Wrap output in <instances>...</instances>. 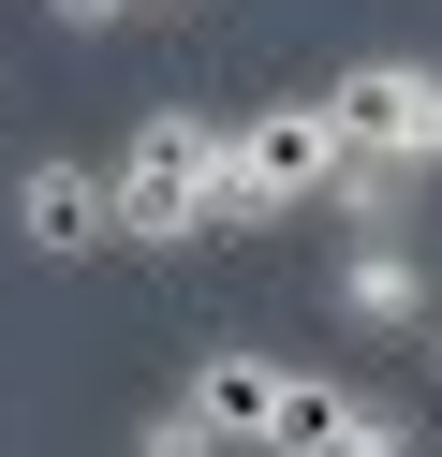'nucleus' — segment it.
Masks as SVG:
<instances>
[{
  "instance_id": "nucleus-1",
  "label": "nucleus",
  "mask_w": 442,
  "mask_h": 457,
  "mask_svg": "<svg viewBox=\"0 0 442 457\" xmlns=\"http://www.w3.org/2000/svg\"><path fill=\"white\" fill-rule=\"evenodd\" d=\"M324 178H339V104L324 89L251 104V119H221V162H206V237H251L280 207H324Z\"/></svg>"
},
{
  "instance_id": "nucleus-2",
  "label": "nucleus",
  "mask_w": 442,
  "mask_h": 457,
  "mask_svg": "<svg viewBox=\"0 0 442 457\" xmlns=\"http://www.w3.org/2000/svg\"><path fill=\"white\" fill-rule=\"evenodd\" d=\"M206 162H221V119H192V104L133 119V148L104 162V192H118V251H192V237H206Z\"/></svg>"
},
{
  "instance_id": "nucleus-3",
  "label": "nucleus",
  "mask_w": 442,
  "mask_h": 457,
  "mask_svg": "<svg viewBox=\"0 0 442 457\" xmlns=\"http://www.w3.org/2000/svg\"><path fill=\"white\" fill-rule=\"evenodd\" d=\"M251 457H413V413L369 384H324V369H265Z\"/></svg>"
},
{
  "instance_id": "nucleus-4",
  "label": "nucleus",
  "mask_w": 442,
  "mask_h": 457,
  "mask_svg": "<svg viewBox=\"0 0 442 457\" xmlns=\"http://www.w3.org/2000/svg\"><path fill=\"white\" fill-rule=\"evenodd\" d=\"M324 104H339L354 148H383V162H413V178H442V60H354Z\"/></svg>"
},
{
  "instance_id": "nucleus-5",
  "label": "nucleus",
  "mask_w": 442,
  "mask_h": 457,
  "mask_svg": "<svg viewBox=\"0 0 442 457\" xmlns=\"http://www.w3.org/2000/svg\"><path fill=\"white\" fill-rule=\"evenodd\" d=\"M15 237L45 251V266H88V251H118V192H104V162H15Z\"/></svg>"
},
{
  "instance_id": "nucleus-6",
  "label": "nucleus",
  "mask_w": 442,
  "mask_h": 457,
  "mask_svg": "<svg viewBox=\"0 0 442 457\" xmlns=\"http://www.w3.org/2000/svg\"><path fill=\"white\" fill-rule=\"evenodd\" d=\"M324 295H339V325H369V339H398V325H428V310H442L428 266H413V237H354Z\"/></svg>"
},
{
  "instance_id": "nucleus-7",
  "label": "nucleus",
  "mask_w": 442,
  "mask_h": 457,
  "mask_svg": "<svg viewBox=\"0 0 442 457\" xmlns=\"http://www.w3.org/2000/svg\"><path fill=\"white\" fill-rule=\"evenodd\" d=\"M413 192H428L413 162H383V148H354V133H339V178H324V207H339L354 237H398V207H413Z\"/></svg>"
},
{
  "instance_id": "nucleus-8",
  "label": "nucleus",
  "mask_w": 442,
  "mask_h": 457,
  "mask_svg": "<svg viewBox=\"0 0 442 457\" xmlns=\"http://www.w3.org/2000/svg\"><path fill=\"white\" fill-rule=\"evenodd\" d=\"M177 398H192V413L221 428L236 457H251V413H265V354H192V384H177Z\"/></svg>"
},
{
  "instance_id": "nucleus-9",
  "label": "nucleus",
  "mask_w": 442,
  "mask_h": 457,
  "mask_svg": "<svg viewBox=\"0 0 442 457\" xmlns=\"http://www.w3.org/2000/svg\"><path fill=\"white\" fill-rule=\"evenodd\" d=\"M133 457H236V443L192 413V398H147V413H133Z\"/></svg>"
},
{
  "instance_id": "nucleus-10",
  "label": "nucleus",
  "mask_w": 442,
  "mask_h": 457,
  "mask_svg": "<svg viewBox=\"0 0 442 457\" xmlns=\"http://www.w3.org/2000/svg\"><path fill=\"white\" fill-rule=\"evenodd\" d=\"M59 30H118V15H133V0H45Z\"/></svg>"
},
{
  "instance_id": "nucleus-11",
  "label": "nucleus",
  "mask_w": 442,
  "mask_h": 457,
  "mask_svg": "<svg viewBox=\"0 0 442 457\" xmlns=\"http://www.w3.org/2000/svg\"><path fill=\"white\" fill-rule=\"evenodd\" d=\"M428 369H442V310H428Z\"/></svg>"
},
{
  "instance_id": "nucleus-12",
  "label": "nucleus",
  "mask_w": 442,
  "mask_h": 457,
  "mask_svg": "<svg viewBox=\"0 0 442 457\" xmlns=\"http://www.w3.org/2000/svg\"><path fill=\"white\" fill-rule=\"evenodd\" d=\"M133 15H177V0H133Z\"/></svg>"
},
{
  "instance_id": "nucleus-13",
  "label": "nucleus",
  "mask_w": 442,
  "mask_h": 457,
  "mask_svg": "<svg viewBox=\"0 0 442 457\" xmlns=\"http://www.w3.org/2000/svg\"><path fill=\"white\" fill-rule=\"evenodd\" d=\"M413 457H442V443H413Z\"/></svg>"
}]
</instances>
